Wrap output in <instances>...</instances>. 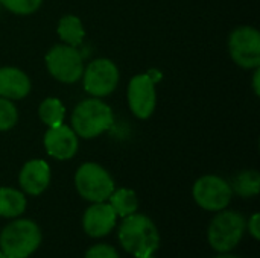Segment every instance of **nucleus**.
<instances>
[{"mask_svg": "<svg viewBox=\"0 0 260 258\" xmlns=\"http://www.w3.org/2000/svg\"><path fill=\"white\" fill-rule=\"evenodd\" d=\"M46 64L50 75L66 84L76 82L82 73V56L73 46H55L46 55Z\"/></svg>", "mask_w": 260, "mask_h": 258, "instance_id": "nucleus-6", "label": "nucleus"}, {"mask_svg": "<svg viewBox=\"0 0 260 258\" xmlns=\"http://www.w3.org/2000/svg\"><path fill=\"white\" fill-rule=\"evenodd\" d=\"M29 91L30 81L21 70L14 67L0 68V97L23 99Z\"/></svg>", "mask_w": 260, "mask_h": 258, "instance_id": "nucleus-14", "label": "nucleus"}, {"mask_svg": "<svg viewBox=\"0 0 260 258\" xmlns=\"http://www.w3.org/2000/svg\"><path fill=\"white\" fill-rule=\"evenodd\" d=\"M108 199H110V205L113 207L114 213L120 217L131 216L139 208V201H137L136 193L128 189H120V190L113 192Z\"/></svg>", "mask_w": 260, "mask_h": 258, "instance_id": "nucleus-16", "label": "nucleus"}, {"mask_svg": "<svg viewBox=\"0 0 260 258\" xmlns=\"http://www.w3.org/2000/svg\"><path fill=\"white\" fill-rule=\"evenodd\" d=\"M233 192L227 181L219 176L207 175L200 178L193 186L195 202L209 211H221L232 201Z\"/></svg>", "mask_w": 260, "mask_h": 258, "instance_id": "nucleus-8", "label": "nucleus"}, {"mask_svg": "<svg viewBox=\"0 0 260 258\" xmlns=\"http://www.w3.org/2000/svg\"><path fill=\"white\" fill-rule=\"evenodd\" d=\"M247 228L245 217L238 211H222L213 217L209 225L207 239L210 246L218 252L235 249L244 237Z\"/></svg>", "mask_w": 260, "mask_h": 258, "instance_id": "nucleus-4", "label": "nucleus"}, {"mask_svg": "<svg viewBox=\"0 0 260 258\" xmlns=\"http://www.w3.org/2000/svg\"><path fill=\"white\" fill-rule=\"evenodd\" d=\"M50 182V169L46 161L32 160L26 163L20 172V186L21 189L32 195H41Z\"/></svg>", "mask_w": 260, "mask_h": 258, "instance_id": "nucleus-13", "label": "nucleus"}, {"mask_svg": "<svg viewBox=\"0 0 260 258\" xmlns=\"http://www.w3.org/2000/svg\"><path fill=\"white\" fill-rule=\"evenodd\" d=\"M73 131L84 138H93L113 125L111 108L99 99L82 100L72 116Z\"/></svg>", "mask_w": 260, "mask_h": 258, "instance_id": "nucleus-3", "label": "nucleus"}, {"mask_svg": "<svg viewBox=\"0 0 260 258\" xmlns=\"http://www.w3.org/2000/svg\"><path fill=\"white\" fill-rule=\"evenodd\" d=\"M44 146L50 157L56 160H70L78 152V137L73 129L64 126H52L44 135Z\"/></svg>", "mask_w": 260, "mask_h": 258, "instance_id": "nucleus-11", "label": "nucleus"}, {"mask_svg": "<svg viewBox=\"0 0 260 258\" xmlns=\"http://www.w3.org/2000/svg\"><path fill=\"white\" fill-rule=\"evenodd\" d=\"M136 258H155L152 254H149V255H140V257H136Z\"/></svg>", "mask_w": 260, "mask_h": 258, "instance_id": "nucleus-26", "label": "nucleus"}, {"mask_svg": "<svg viewBox=\"0 0 260 258\" xmlns=\"http://www.w3.org/2000/svg\"><path fill=\"white\" fill-rule=\"evenodd\" d=\"M232 192L238 193L242 198H251L259 195L260 192V175L256 170H245L235 176L232 182Z\"/></svg>", "mask_w": 260, "mask_h": 258, "instance_id": "nucleus-17", "label": "nucleus"}, {"mask_svg": "<svg viewBox=\"0 0 260 258\" xmlns=\"http://www.w3.org/2000/svg\"><path fill=\"white\" fill-rule=\"evenodd\" d=\"M58 33L69 46H73V47L81 44L85 35L81 20L75 15H66L59 20Z\"/></svg>", "mask_w": 260, "mask_h": 258, "instance_id": "nucleus-18", "label": "nucleus"}, {"mask_svg": "<svg viewBox=\"0 0 260 258\" xmlns=\"http://www.w3.org/2000/svg\"><path fill=\"white\" fill-rule=\"evenodd\" d=\"M248 233L251 234V237L254 240H259L260 239V214L256 213L253 214V217L248 220Z\"/></svg>", "mask_w": 260, "mask_h": 258, "instance_id": "nucleus-23", "label": "nucleus"}, {"mask_svg": "<svg viewBox=\"0 0 260 258\" xmlns=\"http://www.w3.org/2000/svg\"><path fill=\"white\" fill-rule=\"evenodd\" d=\"M75 186L78 193L90 202H104L114 192L110 173L96 163H85L78 169Z\"/></svg>", "mask_w": 260, "mask_h": 258, "instance_id": "nucleus-5", "label": "nucleus"}, {"mask_svg": "<svg viewBox=\"0 0 260 258\" xmlns=\"http://www.w3.org/2000/svg\"><path fill=\"white\" fill-rule=\"evenodd\" d=\"M17 108L9 99L0 97V131L11 129L17 123Z\"/></svg>", "mask_w": 260, "mask_h": 258, "instance_id": "nucleus-20", "label": "nucleus"}, {"mask_svg": "<svg viewBox=\"0 0 260 258\" xmlns=\"http://www.w3.org/2000/svg\"><path fill=\"white\" fill-rule=\"evenodd\" d=\"M0 258H8V257H6V255H5L3 252H0Z\"/></svg>", "mask_w": 260, "mask_h": 258, "instance_id": "nucleus-27", "label": "nucleus"}, {"mask_svg": "<svg viewBox=\"0 0 260 258\" xmlns=\"http://www.w3.org/2000/svg\"><path fill=\"white\" fill-rule=\"evenodd\" d=\"M119 240L122 248L134 257L154 254L160 246V236L154 222L137 213L123 217Z\"/></svg>", "mask_w": 260, "mask_h": 258, "instance_id": "nucleus-1", "label": "nucleus"}, {"mask_svg": "<svg viewBox=\"0 0 260 258\" xmlns=\"http://www.w3.org/2000/svg\"><path fill=\"white\" fill-rule=\"evenodd\" d=\"M43 0H0V3L11 12L26 15L35 12L41 6Z\"/></svg>", "mask_w": 260, "mask_h": 258, "instance_id": "nucleus-21", "label": "nucleus"}, {"mask_svg": "<svg viewBox=\"0 0 260 258\" xmlns=\"http://www.w3.org/2000/svg\"><path fill=\"white\" fill-rule=\"evenodd\" d=\"M26 210V198L14 189H0V216L17 217Z\"/></svg>", "mask_w": 260, "mask_h": 258, "instance_id": "nucleus-15", "label": "nucleus"}, {"mask_svg": "<svg viewBox=\"0 0 260 258\" xmlns=\"http://www.w3.org/2000/svg\"><path fill=\"white\" fill-rule=\"evenodd\" d=\"M41 243L38 225L29 219H18L5 227L0 234V248L8 258H27Z\"/></svg>", "mask_w": 260, "mask_h": 258, "instance_id": "nucleus-2", "label": "nucleus"}, {"mask_svg": "<svg viewBox=\"0 0 260 258\" xmlns=\"http://www.w3.org/2000/svg\"><path fill=\"white\" fill-rule=\"evenodd\" d=\"M40 117L49 126H58L64 120V106L58 99L47 97L40 105Z\"/></svg>", "mask_w": 260, "mask_h": 258, "instance_id": "nucleus-19", "label": "nucleus"}, {"mask_svg": "<svg viewBox=\"0 0 260 258\" xmlns=\"http://www.w3.org/2000/svg\"><path fill=\"white\" fill-rule=\"evenodd\" d=\"M116 217H117V214L114 213V210L110 204L94 202L91 207L87 208V211L84 214V219H82L84 231L90 237L107 236L114 228Z\"/></svg>", "mask_w": 260, "mask_h": 258, "instance_id": "nucleus-12", "label": "nucleus"}, {"mask_svg": "<svg viewBox=\"0 0 260 258\" xmlns=\"http://www.w3.org/2000/svg\"><path fill=\"white\" fill-rule=\"evenodd\" d=\"M82 75L85 91L96 97L110 94L119 82V70L110 59H96L90 62Z\"/></svg>", "mask_w": 260, "mask_h": 258, "instance_id": "nucleus-9", "label": "nucleus"}, {"mask_svg": "<svg viewBox=\"0 0 260 258\" xmlns=\"http://www.w3.org/2000/svg\"><path fill=\"white\" fill-rule=\"evenodd\" d=\"M229 47L233 61L244 68L260 65V33L251 26H242L232 32Z\"/></svg>", "mask_w": 260, "mask_h": 258, "instance_id": "nucleus-7", "label": "nucleus"}, {"mask_svg": "<svg viewBox=\"0 0 260 258\" xmlns=\"http://www.w3.org/2000/svg\"><path fill=\"white\" fill-rule=\"evenodd\" d=\"M149 75H137L131 79L128 87V103L134 116L148 119L155 108V88Z\"/></svg>", "mask_w": 260, "mask_h": 258, "instance_id": "nucleus-10", "label": "nucleus"}, {"mask_svg": "<svg viewBox=\"0 0 260 258\" xmlns=\"http://www.w3.org/2000/svg\"><path fill=\"white\" fill-rule=\"evenodd\" d=\"M259 79H260V70H257V71L254 73V79H253V88H254V93H256L257 96L260 94Z\"/></svg>", "mask_w": 260, "mask_h": 258, "instance_id": "nucleus-24", "label": "nucleus"}, {"mask_svg": "<svg viewBox=\"0 0 260 258\" xmlns=\"http://www.w3.org/2000/svg\"><path fill=\"white\" fill-rule=\"evenodd\" d=\"M216 258H239V257H236V255H230V254H222V255H219V257H216Z\"/></svg>", "mask_w": 260, "mask_h": 258, "instance_id": "nucleus-25", "label": "nucleus"}, {"mask_svg": "<svg viewBox=\"0 0 260 258\" xmlns=\"http://www.w3.org/2000/svg\"><path fill=\"white\" fill-rule=\"evenodd\" d=\"M85 258H120L119 254L116 252L114 248H111L110 245H94L91 246L87 254H85Z\"/></svg>", "mask_w": 260, "mask_h": 258, "instance_id": "nucleus-22", "label": "nucleus"}]
</instances>
